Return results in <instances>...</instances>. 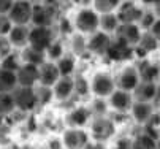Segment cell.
Here are the masks:
<instances>
[{
  "instance_id": "cell-30",
  "label": "cell",
  "mask_w": 160,
  "mask_h": 149,
  "mask_svg": "<svg viewBox=\"0 0 160 149\" xmlns=\"http://www.w3.org/2000/svg\"><path fill=\"white\" fill-rule=\"evenodd\" d=\"M56 65L59 68L60 76H70L75 72V60L72 57H60Z\"/></svg>"
},
{
  "instance_id": "cell-31",
  "label": "cell",
  "mask_w": 160,
  "mask_h": 149,
  "mask_svg": "<svg viewBox=\"0 0 160 149\" xmlns=\"http://www.w3.org/2000/svg\"><path fill=\"white\" fill-rule=\"evenodd\" d=\"M35 94H37V102H38V105H46V103L54 97L52 89L48 87V86H41V84H40V87L35 89Z\"/></svg>"
},
{
  "instance_id": "cell-15",
  "label": "cell",
  "mask_w": 160,
  "mask_h": 149,
  "mask_svg": "<svg viewBox=\"0 0 160 149\" xmlns=\"http://www.w3.org/2000/svg\"><path fill=\"white\" fill-rule=\"evenodd\" d=\"M29 33H30V29L29 26H18V24H13L11 30L8 32V40L13 48H26L29 45Z\"/></svg>"
},
{
  "instance_id": "cell-17",
  "label": "cell",
  "mask_w": 160,
  "mask_h": 149,
  "mask_svg": "<svg viewBox=\"0 0 160 149\" xmlns=\"http://www.w3.org/2000/svg\"><path fill=\"white\" fill-rule=\"evenodd\" d=\"M109 105L112 106V110L116 111H128L132 110V95L128 91H114L109 95Z\"/></svg>"
},
{
  "instance_id": "cell-1",
  "label": "cell",
  "mask_w": 160,
  "mask_h": 149,
  "mask_svg": "<svg viewBox=\"0 0 160 149\" xmlns=\"http://www.w3.org/2000/svg\"><path fill=\"white\" fill-rule=\"evenodd\" d=\"M75 29L81 33L92 35L100 29V14L94 8H81L75 16Z\"/></svg>"
},
{
  "instance_id": "cell-46",
  "label": "cell",
  "mask_w": 160,
  "mask_h": 149,
  "mask_svg": "<svg viewBox=\"0 0 160 149\" xmlns=\"http://www.w3.org/2000/svg\"><path fill=\"white\" fill-rule=\"evenodd\" d=\"M157 149H160V143L158 141H157Z\"/></svg>"
},
{
  "instance_id": "cell-13",
  "label": "cell",
  "mask_w": 160,
  "mask_h": 149,
  "mask_svg": "<svg viewBox=\"0 0 160 149\" xmlns=\"http://www.w3.org/2000/svg\"><path fill=\"white\" fill-rule=\"evenodd\" d=\"M89 143V137L81 127H73L63 133V144L67 149H82Z\"/></svg>"
},
{
  "instance_id": "cell-9",
  "label": "cell",
  "mask_w": 160,
  "mask_h": 149,
  "mask_svg": "<svg viewBox=\"0 0 160 149\" xmlns=\"http://www.w3.org/2000/svg\"><path fill=\"white\" fill-rule=\"evenodd\" d=\"M133 52H135L133 46L124 43V41H121L118 38H114L111 41L108 51H106V57L112 62H124V60H128Z\"/></svg>"
},
{
  "instance_id": "cell-24",
  "label": "cell",
  "mask_w": 160,
  "mask_h": 149,
  "mask_svg": "<svg viewBox=\"0 0 160 149\" xmlns=\"http://www.w3.org/2000/svg\"><path fill=\"white\" fill-rule=\"evenodd\" d=\"M119 19H118V14L116 11H109V13H103L100 14V29L98 30H103L106 33H114L116 29L119 27Z\"/></svg>"
},
{
  "instance_id": "cell-39",
  "label": "cell",
  "mask_w": 160,
  "mask_h": 149,
  "mask_svg": "<svg viewBox=\"0 0 160 149\" xmlns=\"http://www.w3.org/2000/svg\"><path fill=\"white\" fill-rule=\"evenodd\" d=\"M13 2H14V0H0V13L8 14V11H10Z\"/></svg>"
},
{
  "instance_id": "cell-40",
  "label": "cell",
  "mask_w": 160,
  "mask_h": 149,
  "mask_svg": "<svg viewBox=\"0 0 160 149\" xmlns=\"http://www.w3.org/2000/svg\"><path fill=\"white\" fill-rule=\"evenodd\" d=\"M82 149H105V146L102 144V141H97V143H87Z\"/></svg>"
},
{
  "instance_id": "cell-34",
  "label": "cell",
  "mask_w": 160,
  "mask_h": 149,
  "mask_svg": "<svg viewBox=\"0 0 160 149\" xmlns=\"http://www.w3.org/2000/svg\"><path fill=\"white\" fill-rule=\"evenodd\" d=\"M46 52H48V56H49L51 59H60L62 54H63V49H62V45H60V43H57V41H52L51 46L46 49Z\"/></svg>"
},
{
  "instance_id": "cell-28",
  "label": "cell",
  "mask_w": 160,
  "mask_h": 149,
  "mask_svg": "<svg viewBox=\"0 0 160 149\" xmlns=\"http://www.w3.org/2000/svg\"><path fill=\"white\" fill-rule=\"evenodd\" d=\"M132 143H133V149H157V140L149 133L138 135L135 140H132Z\"/></svg>"
},
{
  "instance_id": "cell-41",
  "label": "cell",
  "mask_w": 160,
  "mask_h": 149,
  "mask_svg": "<svg viewBox=\"0 0 160 149\" xmlns=\"http://www.w3.org/2000/svg\"><path fill=\"white\" fill-rule=\"evenodd\" d=\"M141 2L144 5H148V7H154L155 3H158V0H141Z\"/></svg>"
},
{
  "instance_id": "cell-25",
  "label": "cell",
  "mask_w": 160,
  "mask_h": 149,
  "mask_svg": "<svg viewBox=\"0 0 160 149\" xmlns=\"http://www.w3.org/2000/svg\"><path fill=\"white\" fill-rule=\"evenodd\" d=\"M24 51H22V60L27 62V63H33V65H41L43 62H46L44 60V52L43 51H38L32 46H26V48H22Z\"/></svg>"
},
{
  "instance_id": "cell-27",
  "label": "cell",
  "mask_w": 160,
  "mask_h": 149,
  "mask_svg": "<svg viewBox=\"0 0 160 149\" xmlns=\"http://www.w3.org/2000/svg\"><path fill=\"white\" fill-rule=\"evenodd\" d=\"M13 111H16L13 94L11 92H0V114L7 117Z\"/></svg>"
},
{
  "instance_id": "cell-4",
  "label": "cell",
  "mask_w": 160,
  "mask_h": 149,
  "mask_svg": "<svg viewBox=\"0 0 160 149\" xmlns=\"http://www.w3.org/2000/svg\"><path fill=\"white\" fill-rule=\"evenodd\" d=\"M54 41V35L51 27L46 26H33V29H30L29 33V46L46 52V49L51 46V43Z\"/></svg>"
},
{
  "instance_id": "cell-20",
  "label": "cell",
  "mask_w": 160,
  "mask_h": 149,
  "mask_svg": "<svg viewBox=\"0 0 160 149\" xmlns=\"http://www.w3.org/2000/svg\"><path fill=\"white\" fill-rule=\"evenodd\" d=\"M157 46H158L157 38H155L149 30H146V32L141 33V38H140V41H138V45L133 46V49H135V52H138V56H146L148 52L155 51Z\"/></svg>"
},
{
  "instance_id": "cell-2",
  "label": "cell",
  "mask_w": 160,
  "mask_h": 149,
  "mask_svg": "<svg viewBox=\"0 0 160 149\" xmlns=\"http://www.w3.org/2000/svg\"><path fill=\"white\" fill-rule=\"evenodd\" d=\"M13 100L16 110L21 113H29L38 105L35 87H26V86H18L13 92Z\"/></svg>"
},
{
  "instance_id": "cell-37",
  "label": "cell",
  "mask_w": 160,
  "mask_h": 149,
  "mask_svg": "<svg viewBox=\"0 0 160 149\" xmlns=\"http://www.w3.org/2000/svg\"><path fill=\"white\" fill-rule=\"evenodd\" d=\"M114 149H133V143L132 140H127V138H122L116 143V147Z\"/></svg>"
},
{
  "instance_id": "cell-18",
  "label": "cell",
  "mask_w": 160,
  "mask_h": 149,
  "mask_svg": "<svg viewBox=\"0 0 160 149\" xmlns=\"http://www.w3.org/2000/svg\"><path fill=\"white\" fill-rule=\"evenodd\" d=\"M54 97L59 100H67L73 92H75V81L70 76H60L59 81L52 86Z\"/></svg>"
},
{
  "instance_id": "cell-43",
  "label": "cell",
  "mask_w": 160,
  "mask_h": 149,
  "mask_svg": "<svg viewBox=\"0 0 160 149\" xmlns=\"http://www.w3.org/2000/svg\"><path fill=\"white\" fill-rule=\"evenodd\" d=\"M76 3H81V5H89L90 2H94V0H75Z\"/></svg>"
},
{
  "instance_id": "cell-36",
  "label": "cell",
  "mask_w": 160,
  "mask_h": 149,
  "mask_svg": "<svg viewBox=\"0 0 160 149\" xmlns=\"http://www.w3.org/2000/svg\"><path fill=\"white\" fill-rule=\"evenodd\" d=\"M11 43H10V40L7 35H0V59H2L3 56L10 54L11 52Z\"/></svg>"
},
{
  "instance_id": "cell-10",
  "label": "cell",
  "mask_w": 160,
  "mask_h": 149,
  "mask_svg": "<svg viewBox=\"0 0 160 149\" xmlns=\"http://www.w3.org/2000/svg\"><path fill=\"white\" fill-rule=\"evenodd\" d=\"M141 27L138 24H119V27L116 29L114 35L118 40L124 41V43L130 45V46H136L138 41L141 38Z\"/></svg>"
},
{
  "instance_id": "cell-26",
  "label": "cell",
  "mask_w": 160,
  "mask_h": 149,
  "mask_svg": "<svg viewBox=\"0 0 160 149\" xmlns=\"http://www.w3.org/2000/svg\"><path fill=\"white\" fill-rule=\"evenodd\" d=\"M90 117V113L87 108H84V106H79V108L73 110L70 114H68V122H70L73 127H82L87 124Z\"/></svg>"
},
{
  "instance_id": "cell-33",
  "label": "cell",
  "mask_w": 160,
  "mask_h": 149,
  "mask_svg": "<svg viewBox=\"0 0 160 149\" xmlns=\"http://www.w3.org/2000/svg\"><path fill=\"white\" fill-rule=\"evenodd\" d=\"M11 27H13V22H11L10 16L0 13V35H8Z\"/></svg>"
},
{
  "instance_id": "cell-45",
  "label": "cell",
  "mask_w": 160,
  "mask_h": 149,
  "mask_svg": "<svg viewBox=\"0 0 160 149\" xmlns=\"http://www.w3.org/2000/svg\"><path fill=\"white\" fill-rule=\"evenodd\" d=\"M3 122H5V116H2V114H0V127L3 125Z\"/></svg>"
},
{
  "instance_id": "cell-8",
  "label": "cell",
  "mask_w": 160,
  "mask_h": 149,
  "mask_svg": "<svg viewBox=\"0 0 160 149\" xmlns=\"http://www.w3.org/2000/svg\"><path fill=\"white\" fill-rule=\"evenodd\" d=\"M56 14V7L54 3H41V5H33V13H32V24L33 26H46L51 27Z\"/></svg>"
},
{
  "instance_id": "cell-42",
  "label": "cell",
  "mask_w": 160,
  "mask_h": 149,
  "mask_svg": "<svg viewBox=\"0 0 160 149\" xmlns=\"http://www.w3.org/2000/svg\"><path fill=\"white\" fill-rule=\"evenodd\" d=\"M154 13H155L157 17H160V0H158V3L154 5Z\"/></svg>"
},
{
  "instance_id": "cell-29",
  "label": "cell",
  "mask_w": 160,
  "mask_h": 149,
  "mask_svg": "<svg viewBox=\"0 0 160 149\" xmlns=\"http://www.w3.org/2000/svg\"><path fill=\"white\" fill-rule=\"evenodd\" d=\"M22 65L21 63V59H19V56H16V54H13V52H10V54H7V56H3L2 59H0V67L2 68H5V70H10V72H18V68Z\"/></svg>"
},
{
  "instance_id": "cell-5",
  "label": "cell",
  "mask_w": 160,
  "mask_h": 149,
  "mask_svg": "<svg viewBox=\"0 0 160 149\" xmlns=\"http://www.w3.org/2000/svg\"><path fill=\"white\" fill-rule=\"evenodd\" d=\"M116 14L121 24H138L140 17L143 16V10L133 0H122L116 10Z\"/></svg>"
},
{
  "instance_id": "cell-14",
  "label": "cell",
  "mask_w": 160,
  "mask_h": 149,
  "mask_svg": "<svg viewBox=\"0 0 160 149\" xmlns=\"http://www.w3.org/2000/svg\"><path fill=\"white\" fill-rule=\"evenodd\" d=\"M38 68H40V81L38 82L41 84V86L52 87L54 84L59 81L60 73H59V68H57L56 63H52V62H43Z\"/></svg>"
},
{
  "instance_id": "cell-23",
  "label": "cell",
  "mask_w": 160,
  "mask_h": 149,
  "mask_svg": "<svg viewBox=\"0 0 160 149\" xmlns=\"http://www.w3.org/2000/svg\"><path fill=\"white\" fill-rule=\"evenodd\" d=\"M16 87H18L16 73L0 67V92H13Z\"/></svg>"
},
{
  "instance_id": "cell-32",
  "label": "cell",
  "mask_w": 160,
  "mask_h": 149,
  "mask_svg": "<svg viewBox=\"0 0 160 149\" xmlns=\"http://www.w3.org/2000/svg\"><path fill=\"white\" fill-rule=\"evenodd\" d=\"M155 19H157L155 13H152V11H143V16L138 21V26L141 29H144V30H149L152 27V24L155 22Z\"/></svg>"
},
{
  "instance_id": "cell-11",
  "label": "cell",
  "mask_w": 160,
  "mask_h": 149,
  "mask_svg": "<svg viewBox=\"0 0 160 149\" xmlns=\"http://www.w3.org/2000/svg\"><path fill=\"white\" fill-rule=\"evenodd\" d=\"M111 37L109 33L103 32V30H97L92 33V37L87 41V49L90 52H94L97 56H106V51L111 45Z\"/></svg>"
},
{
  "instance_id": "cell-21",
  "label": "cell",
  "mask_w": 160,
  "mask_h": 149,
  "mask_svg": "<svg viewBox=\"0 0 160 149\" xmlns=\"http://www.w3.org/2000/svg\"><path fill=\"white\" fill-rule=\"evenodd\" d=\"M132 114L138 124H146L154 114L151 102H136L135 105H132Z\"/></svg>"
},
{
  "instance_id": "cell-38",
  "label": "cell",
  "mask_w": 160,
  "mask_h": 149,
  "mask_svg": "<svg viewBox=\"0 0 160 149\" xmlns=\"http://www.w3.org/2000/svg\"><path fill=\"white\" fill-rule=\"evenodd\" d=\"M149 32L157 38V41H160V17H157V19H155V22L152 24V27L149 29Z\"/></svg>"
},
{
  "instance_id": "cell-3",
  "label": "cell",
  "mask_w": 160,
  "mask_h": 149,
  "mask_svg": "<svg viewBox=\"0 0 160 149\" xmlns=\"http://www.w3.org/2000/svg\"><path fill=\"white\" fill-rule=\"evenodd\" d=\"M32 13H33V3L30 0H14L8 11V16L13 24L29 26L32 22Z\"/></svg>"
},
{
  "instance_id": "cell-44",
  "label": "cell",
  "mask_w": 160,
  "mask_h": 149,
  "mask_svg": "<svg viewBox=\"0 0 160 149\" xmlns=\"http://www.w3.org/2000/svg\"><path fill=\"white\" fill-rule=\"evenodd\" d=\"M154 102H160V86H157V92H155V98Z\"/></svg>"
},
{
  "instance_id": "cell-35",
  "label": "cell",
  "mask_w": 160,
  "mask_h": 149,
  "mask_svg": "<svg viewBox=\"0 0 160 149\" xmlns=\"http://www.w3.org/2000/svg\"><path fill=\"white\" fill-rule=\"evenodd\" d=\"M75 81V92L79 94V95H84L89 92V82L84 79V78H76L73 79Z\"/></svg>"
},
{
  "instance_id": "cell-16",
  "label": "cell",
  "mask_w": 160,
  "mask_h": 149,
  "mask_svg": "<svg viewBox=\"0 0 160 149\" xmlns=\"http://www.w3.org/2000/svg\"><path fill=\"white\" fill-rule=\"evenodd\" d=\"M140 75H138V70L133 68V67H127L121 72L119 78H118V84L122 91H135V87L138 86L140 82Z\"/></svg>"
},
{
  "instance_id": "cell-6",
  "label": "cell",
  "mask_w": 160,
  "mask_h": 149,
  "mask_svg": "<svg viewBox=\"0 0 160 149\" xmlns=\"http://www.w3.org/2000/svg\"><path fill=\"white\" fill-rule=\"evenodd\" d=\"M16 78H18V86L35 87V84L40 81V68H38V65L24 62L18 68Z\"/></svg>"
},
{
  "instance_id": "cell-7",
  "label": "cell",
  "mask_w": 160,
  "mask_h": 149,
  "mask_svg": "<svg viewBox=\"0 0 160 149\" xmlns=\"http://www.w3.org/2000/svg\"><path fill=\"white\" fill-rule=\"evenodd\" d=\"M116 91V82L109 73H97L92 78V92L97 97H109Z\"/></svg>"
},
{
  "instance_id": "cell-22",
  "label": "cell",
  "mask_w": 160,
  "mask_h": 149,
  "mask_svg": "<svg viewBox=\"0 0 160 149\" xmlns=\"http://www.w3.org/2000/svg\"><path fill=\"white\" fill-rule=\"evenodd\" d=\"M136 70L141 81H155L160 76V67L151 60H143Z\"/></svg>"
},
{
  "instance_id": "cell-19",
  "label": "cell",
  "mask_w": 160,
  "mask_h": 149,
  "mask_svg": "<svg viewBox=\"0 0 160 149\" xmlns=\"http://www.w3.org/2000/svg\"><path fill=\"white\" fill-rule=\"evenodd\" d=\"M157 92V84L154 81H140L135 87L136 102H154Z\"/></svg>"
},
{
  "instance_id": "cell-12",
  "label": "cell",
  "mask_w": 160,
  "mask_h": 149,
  "mask_svg": "<svg viewBox=\"0 0 160 149\" xmlns=\"http://www.w3.org/2000/svg\"><path fill=\"white\" fill-rule=\"evenodd\" d=\"M90 132H92V137L97 140V141H106L112 137L114 133V124L106 119V117H102L98 116L97 119H94L92 125H90Z\"/></svg>"
}]
</instances>
